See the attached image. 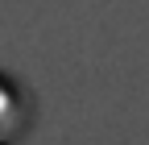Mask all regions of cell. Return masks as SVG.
<instances>
[{
    "mask_svg": "<svg viewBox=\"0 0 149 145\" xmlns=\"http://www.w3.org/2000/svg\"><path fill=\"white\" fill-rule=\"evenodd\" d=\"M13 124H17V96L8 83H0V133L13 129Z\"/></svg>",
    "mask_w": 149,
    "mask_h": 145,
    "instance_id": "6da1fadb",
    "label": "cell"
}]
</instances>
